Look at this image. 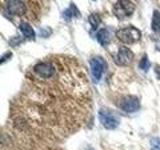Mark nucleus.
<instances>
[{
    "label": "nucleus",
    "mask_w": 160,
    "mask_h": 150,
    "mask_svg": "<svg viewBox=\"0 0 160 150\" xmlns=\"http://www.w3.org/2000/svg\"><path fill=\"white\" fill-rule=\"evenodd\" d=\"M4 12L7 13L8 16H21L26 12V5L22 1L10 0L4 5Z\"/></svg>",
    "instance_id": "423d86ee"
},
{
    "label": "nucleus",
    "mask_w": 160,
    "mask_h": 150,
    "mask_svg": "<svg viewBox=\"0 0 160 150\" xmlns=\"http://www.w3.org/2000/svg\"><path fill=\"white\" fill-rule=\"evenodd\" d=\"M119 107L121 108L123 111L127 112V113H133L139 109L140 102L136 96L128 95V96H125L124 98L120 100Z\"/></svg>",
    "instance_id": "6e6552de"
},
{
    "label": "nucleus",
    "mask_w": 160,
    "mask_h": 150,
    "mask_svg": "<svg viewBox=\"0 0 160 150\" xmlns=\"http://www.w3.org/2000/svg\"><path fill=\"white\" fill-rule=\"evenodd\" d=\"M12 56V54H11V52H6L5 53L3 56H2V58H1V63H4L5 61H6V59L8 60V58H10Z\"/></svg>",
    "instance_id": "dca6fc26"
},
{
    "label": "nucleus",
    "mask_w": 160,
    "mask_h": 150,
    "mask_svg": "<svg viewBox=\"0 0 160 150\" xmlns=\"http://www.w3.org/2000/svg\"><path fill=\"white\" fill-rule=\"evenodd\" d=\"M107 67L106 61L101 56H95L90 60V69H91V76L94 83L99 82L103 73Z\"/></svg>",
    "instance_id": "39448f33"
},
{
    "label": "nucleus",
    "mask_w": 160,
    "mask_h": 150,
    "mask_svg": "<svg viewBox=\"0 0 160 150\" xmlns=\"http://www.w3.org/2000/svg\"><path fill=\"white\" fill-rule=\"evenodd\" d=\"M154 71H155V74H156V76H157V79L160 80V65H155Z\"/></svg>",
    "instance_id": "f3484780"
},
{
    "label": "nucleus",
    "mask_w": 160,
    "mask_h": 150,
    "mask_svg": "<svg viewBox=\"0 0 160 150\" xmlns=\"http://www.w3.org/2000/svg\"><path fill=\"white\" fill-rule=\"evenodd\" d=\"M138 66H139L140 69L142 70V71L148 72V70L150 69V67H151V63H150L149 59L147 57V55H144V56L141 58V60H140Z\"/></svg>",
    "instance_id": "4468645a"
},
{
    "label": "nucleus",
    "mask_w": 160,
    "mask_h": 150,
    "mask_svg": "<svg viewBox=\"0 0 160 150\" xmlns=\"http://www.w3.org/2000/svg\"><path fill=\"white\" fill-rule=\"evenodd\" d=\"M57 63V72L49 79L27 75L28 86L12 108L19 130L56 138L73 133L86 119L90 97L82 68L73 59L58 57Z\"/></svg>",
    "instance_id": "f257e3e1"
},
{
    "label": "nucleus",
    "mask_w": 160,
    "mask_h": 150,
    "mask_svg": "<svg viewBox=\"0 0 160 150\" xmlns=\"http://www.w3.org/2000/svg\"><path fill=\"white\" fill-rule=\"evenodd\" d=\"M62 16H63L65 21L69 22L74 18L81 17V14H80V11L76 7V5H75L74 3H71V4H70V6L66 10H64V11H63Z\"/></svg>",
    "instance_id": "9d476101"
},
{
    "label": "nucleus",
    "mask_w": 160,
    "mask_h": 150,
    "mask_svg": "<svg viewBox=\"0 0 160 150\" xmlns=\"http://www.w3.org/2000/svg\"><path fill=\"white\" fill-rule=\"evenodd\" d=\"M151 28L155 33H160V11L158 10H154L153 12Z\"/></svg>",
    "instance_id": "f8f14e48"
},
{
    "label": "nucleus",
    "mask_w": 160,
    "mask_h": 150,
    "mask_svg": "<svg viewBox=\"0 0 160 150\" xmlns=\"http://www.w3.org/2000/svg\"><path fill=\"white\" fill-rule=\"evenodd\" d=\"M19 29L21 31L22 35L27 39H35V32L33 28L31 27V25L27 22L22 21L19 24Z\"/></svg>",
    "instance_id": "9b49d317"
},
{
    "label": "nucleus",
    "mask_w": 160,
    "mask_h": 150,
    "mask_svg": "<svg viewBox=\"0 0 160 150\" xmlns=\"http://www.w3.org/2000/svg\"><path fill=\"white\" fill-rule=\"evenodd\" d=\"M115 35L118 40L124 44H133L137 42L141 38V32L136 27L128 26L122 29H119L115 32Z\"/></svg>",
    "instance_id": "f03ea898"
},
{
    "label": "nucleus",
    "mask_w": 160,
    "mask_h": 150,
    "mask_svg": "<svg viewBox=\"0 0 160 150\" xmlns=\"http://www.w3.org/2000/svg\"><path fill=\"white\" fill-rule=\"evenodd\" d=\"M96 39L101 46H107L110 44L112 39V30L110 28L100 29L96 34Z\"/></svg>",
    "instance_id": "1a4fd4ad"
},
{
    "label": "nucleus",
    "mask_w": 160,
    "mask_h": 150,
    "mask_svg": "<svg viewBox=\"0 0 160 150\" xmlns=\"http://www.w3.org/2000/svg\"><path fill=\"white\" fill-rule=\"evenodd\" d=\"M89 150H93V149H89Z\"/></svg>",
    "instance_id": "a211bd4d"
},
{
    "label": "nucleus",
    "mask_w": 160,
    "mask_h": 150,
    "mask_svg": "<svg viewBox=\"0 0 160 150\" xmlns=\"http://www.w3.org/2000/svg\"><path fill=\"white\" fill-rule=\"evenodd\" d=\"M135 10V4L127 0L117 1L113 6V13L119 20H124L129 16H131Z\"/></svg>",
    "instance_id": "7ed1b4c3"
},
{
    "label": "nucleus",
    "mask_w": 160,
    "mask_h": 150,
    "mask_svg": "<svg viewBox=\"0 0 160 150\" xmlns=\"http://www.w3.org/2000/svg\"><path fill=\"white\" fill-rule=\"evenodd\" d=\"M88 22L91 25V28H92V31H95L97 29V27L99 26L100 22H101V18L98 14L96 13H92L89 15L88 17Z\"/></svg>",
    "instance_id": "ddd939ff"
},
{
    "label": "nucleus",
    "mask_w": 160,
    "mask_h": 150,
    "mask_svg": "<svg viewBox=\"0 0 160 150\" xmlns=\"http://www.w3.org/2000/svg\"><path fill=\"white\" fill-rule=\"evenodd\" d=\"M134 58L133 52L126 46H121L118 49V52L115 56V62L119 66H127L131 64Z\"/></svg>",
    "instance_id": "0eeeda50"
},
{
    "label": "nucleus",
    "mask_w": 160,
    "mask_h": 150,
    "mask_svg": "<svg viewBox=\"0 0 160 150\" xmlns=\"http://www.w3.org/2000/svg\"><path fill=\"white\" fill-rule=\"evenodd\" d=\"M98 118L100 123L102 124V126L108 130L115 129L120 123V120L117 115L106 108L100 110L98 113Z\"/></svg>",
    "instance_id": "20e7f679"
},
{
    "label": "nucleus",
    "mask_w": 160,
    "mask_h": 150,
    "mask_svg": "<svg viewBox=\"0 0 160 150\" xmlns=\"http://www.w3.org/2000/svg\"><path fill=\"white\" fill-rule=\"evenodd\" d=\"M150 145H151V150H160V138L158 137L151 138Z\"/></svg>",
    "instance_id": "2eb2a0df"
}]
</instances>
